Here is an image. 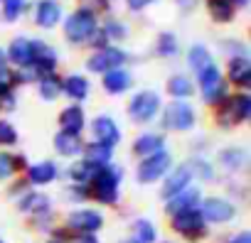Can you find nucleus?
Segmentation results:
<instances>
[{
	"mask_svg": "<svg viewBox=\"0 0 251 243\" xmlns=\"http://www.w3.org/2000/svg\"><path fill=\"white\" fill-rule=\"evenodd\" d=\"M118 184H121V172L111 165L99 167L94 177L89 179V194L101 201V204H116L118 201Z\"/></svg>",
	"mask_w": 251,
	"mask_h": 243,
	"instance_id": "1",
	"label": "nucleus"
},
{
	"mask_svg": "<svg viewBox=\"0 0 251 243\" xmlns=\"http://www.w3.org/2000/svg\"><path fill=\"white\" fill-rule=\"evenodd\" d=\"M249 115H251V98H249L246 93H234V96H226V98L219 103L217 120L226 128V126L244 123Z\"/></svg>",
	"mask_w": 251,
	"mask_h": 243,
	"instance_id": "2",
	"label": "nucleus"
},
{
	"mask_svg": "<svg viewBox=\"0 0 251 243\" xmlns=\"http://www.w3.org/2000/svg\"><path fill=\"white\" fill-rule=\"evenodd\" d=\"M96 30H99L96 15L84 13V10H76V13H72L64 20V35H67L69 42H86Z\"/></svg>",
	"mask_w": 251,
	"mask_h": 243,
	"instance_id": "3",
	"label": "nucleus"
},
{
	"mask_svg": "<svg viewBox=\"0 0 251 243\" xmlns=\"http://www.w3.org/2000/svg\"><path fill=\"white\" fill-rule=\"evenodd\" d=\"M173 228H175L177 233H182L185 238L197 241V238L204 236L207 221L202 219L200 209H187V211H177V214H173Z\"/></svg>",
	"mask_w": 251,
	"mask_h": 243,
	"instance_id": "4",
	"label": "nucleus"
},
{
	"mask_svg": "<svg viewBox=\"0 0 251 243\" xmlns=\"http://www.w3.org/2000/svg\"><path fill=\"white\" fill-rule=\"evenodd\" d=\"M160 110V96L155 91H138L131 103H128V115L138 123H148L153 120V115Z\"/></svg>",
	"mask_w": 251,
	"mask_h": 243,
	"instance_id": "5",
	"label": "nucleus"
},
{
	"mask_svg": "<svg viewBox=\"0 0 251 243\" xmlns=\"http://www.w3.org/2000/svg\"><path fill=\"white\" fill-rule=\"evenodd\" d=\"M197 79H200V88H202V98H204V103L212 106V103H219V101L226 98V84H224L222 71L217 69V64L209 66L207 71H202Z\"/></svg>",
	"mask_w": 251,
	"mask_h": 243,
	"instance_id": "6",
	"label": "nucleus"
},
{
	"mask_svg": "<svg viewBox=\"0 0 251 243\" xmlns=\"http://www.w3.org/2000/svg\"><path fill=\"white\" fill-rule=\"evenodd\" d=\"M163 123L165 128H173V131H190L195 126V110L190 103H182V101L168 103L163 113Z\"/></svg>",
	"mask_w": 251,
	"mask_h": 243,
	"instance_id": "7",
	"label": "nucleus"
},
{
	"mask_svg": "<svg viewBox=\"0 0 251 243\" xmlns=\"http://www.w3.org/2000/svg\"><path fill=\"white\" fill-rule=\"evenodd\" d=\"M168 167H170V155L165 150H160V153H155L151 157H143V162L138 165V182L141 184H151V182L160 179Z\"/></svg>",
	"mask_w": 251,
	"mask_h": 243,
	"instance_id": "8",
	"label": "nucleus"
},
{
	"mask_svg": "<svg viewBox=\"0 0 251 243\" xmlns=\"http://www.w3.org/2000/svg\"><path fill=\"white\" fill-rule=\"evenodd\" d=\"M123 62H126V52L123 49H118V47H103L94 57H89L86 66H89V71L106 74L111 69H118V64H123Z\"/></svg>",
	"mask_w": 251,
	"mask_h": 243,
	"instance_id": "9",
	"label": "nucleus"
},
{
	"mask_svg": "<svg viewBox=\"0 0 251 243\" xmlns=\"http://www.w3.org/2000/svg\"><path fill=\"white\" fill-rule=\"evenodd\" d=\"M200 214H202V219H204V221H212V223H226V221L236 214V209H234L226 199L209 197V199H204V201H202Z\"/></svg>",
	"mask_w": 251,
	"mask_h": 243,
	"instance_id": "10",
	"label": "nucleus"
},
{
	"mask_svg": "<svg viewBox=\"0 0 251 243\" xmlns=\"http://www.w3.org/2000/svg\"><path fill=\"white\" fill-rule=\"evenodd\" d=\"M91 133H94V140H96V143H101V145H106V148H111V150H113V145L121 140V131H118V126H116V120L108 118V115L94 118Z\"/></svg>",
	"mask_w": 251,
	"mask_h": 243,
	"instance_id": "11",
	"label": "nucleus"
},
{
	"mask_svg": "<svg viewBox=\"0 0 251 243\" xmlns=\"http://www.w3.org/2000/svg\"><path fill=\"white\" fill-rule=\"evenodd\" d=\"M103 223V216L94 209H79V211H72L69 219H67V226L72 231H79V233H94L99 231Z\"/></svg>",
	"mask_w": 251,
	"mask_h": 243,
	"instance_id": "12",
	"label": "nucleus"
},
{
	"mask_svg": "<svg viewBox=\"0 0 251 243\" xmlns=\"http://www.w3.org/2000/svg\"><path fill=\"white\" fill-rule=\"evenodd\" d=\"M30 69H32L40 79L54 74V69H57V54H54L45 42H40V40H35V59H32Z\"/></svg>",
	"mask_w": 251,
	"mask_h": 243,
	"instance_id": "13",
	"label": "nucleus"
},
{
	"mask_svg": "<svg viewBox=\"0 0 251 243\" xmlns=\"http://www.w3.org/2000/svg\"><path fill=\"white\" fill-rule=\"evenodd\" d=\"M8 57H10L13 64L20 66V69L30 66L32 59H35V42H32V40H25V37L13 40V42H10V49H8Z\"/></svg>",
	"mask_w": 251,
	"mask_h": 243,
	"instance_id": "14",
	"label": "nucleus"
},
{
	"mask_svg": "<svg viewBox=\"0 0 251 243\" xmlns=\"http://www.w3.org/2000/svg\"><path fill=\"white\" fill-rule=\"evenodd\" d=\"M192 170H190V165H180V167H175L170 175H168V182L163 184V194L170 199V197H175V194H180L182 189H187V184L192 182Z\"/></svg>",
	"mask_w": 251,
	"mask_h": 243,
	"instance_id": "15",
	"label": "nucleus"
},
{
	"mask_svg": "<svg viewBox=\"0 0 251 243\" xmlns=\"http://www.w3.org/2000/svg\"><path fill=\"white\" fill-rule=\"evenodd\" d=\"M229 79H231V84H236L241 88L251 86V62H249V57L229 59Z\"/></svg>",
	"mask_w": 251,
	"mask_h": 243,
	"instance_id": "16",
	"label": "nucleus"
},
{
	"mask_svg": "<svg viewBox=\"0 0 251 243\" xmlns=\"http://www.w3.org/2000/svg\"><path fill=\"white\" fill-rule=\"evenodd\" d=\"M197 201H200V189L197 187H187L182 189L180 194L170 197L168 201V214H177V211H187V209H197Z\"/></svg>",
	"mask_w": 251,
	"mask_h": 243,
	"instance_id": "17",
	"label": "nucleus"
},
{
	"mask_svg": "<svg viewBox=\"0 0 251 243\" xmlns=\"http://www.w3.org/2000/svg\"><path fill=\"white\" fill-rule=\"evenodd\" d=\"M59 126H62V133H69V135H79L81 128H84V110L79 106H69L59 113Z\"/></svg>",
	"mask_w": 251,
	"mask_h": 243,
	"instance_id": "18",
	"label": "nucleus"
},
{
	"mask_svg": "<svg viewBox=\"0 0 251 243\" xmlns=\"http://www.w3.org/2000/svg\"><path fill=\"white\" fill-rule=\"evenodd\" d=\"M62 18V8L57 0H40L37 10H35V20L40 27H52L57 25V20Z\"/></svg>",
	"mask_w": 251,
	"mask_h": 243,
	"instance_id": "19",
	"label": "nucleus"
},
{
	"mask_svg": "<svg viewBox=\"0 0 251 243\" xmlns=\"http://www.w3.org/2000/svg\"><path fill=\"white\" fill-rule=\"evenodd\" d=\"M131 86V76H128V71H123V69H111V71H106L103 74V88L108 91V93H123L126 88Z\"/></svg>",
	"mask_w": 251,
	"mask_h": 243,
	"instance_id": "20",
	"label": "nucleus"
},
{
	"mask_svg": "<svg viewBox=\"0 0 251 243\" xmlns=\"http://www.w3.org/2000/svg\"><path fill=\"white\" fill-rule=\"evenodd\" d=\"M62 93H67L72 101H84L89 93V81L79 74H72L62 81Z\"/></svg>",
	"mask_w": 251,
	"mask_h": 243,
	"instance_id": "21",
	"label": "nucleus"
},
{
	"mask_svg": "<svg viewBox=\"0 0 251 243\" xmlns=\"http://www.w3.org/2000/svg\"><path fill=\"white\" fill-rule=\"evenodd\" d=\"M160 150H163V135H158V133H146L133 143V153L141 157H151Z\"/></svg>",
	"mask_w": 251,
	"mask_h": 243,
	"instance_id": "22",
	"label": "nucleus"
},
{
	"mask_svg": "<svg viewBox=\"0 0 251 243\" xmlns=\"http://www.w3.org/2000/svg\"><path fill=\"white\" fill-rule=\"evenodd\" d=\"M187 59H190V66L195 69V74H197V76H200L202 71H207L209 66H214L212 54H209V52H207V47H202V44H195V47L190 49Z\"/></svg>",
	"mask_w": 251,
	"mask_h": 243,
	"instance_id": "23",
	"label": "nucleus"
},
{
	"mask_svg": "<svg viewBox=\"0 0 251 243\" xmlns=\"http://www.w3.org/2000/svg\"><path fill=\"white\" fill-rule=\"evenodd\" d=\"M27 175H30V182L32 184H50L57 177V167H54V162L45 160V162H37L35 167H30Z\"/></svg>",
	"mask_w": 251,
	"mask_h": 243,
	"instance_id": "24",
	"label": "nucleus"
},
{
	"mask_svg": "<svg viewBox=\"0 0 251 243\" xmlns=\"http://www.w3.org/2000/svg\"><path fill=\"white\" fill-rule=\"evenodd\" d=\"M204 3H207L209 15L217 22H229L234 18V3L231 0H204Z\"/></svg>",
	"mask_w": 251,
	"mask_h": 243,
	"instance_id": "25",
	"label": "nucleus"
},
{
	"mask_svg": "<svg viewBox=\"0 0 251 243\" xmlns=\"http://www.w3.org/2000/svg\"><path fill=\"white\" fill-rule=\"evenodd\" d=\"M54 148H57V153H59V155H67V157H72V155L81 153V140H79V135L57 133V135H54Z\"/></svg>",
	"mask_w": 251,
	"mask_h": 243,
	"instance_id": "26",
	"label": "nucleus"
},
{
	"mask_svg": "<svg viewBox=\"0 0 251 243\" xmlns=\"http://www.w3.org/2000/svg\"><path fill=\"white\" fill-rule=\"evenodd\" d=\"M84 155H86V162H91L94 167H106L111 160V148H106L101 143H89L84 148Z\"/></svg>",
	"mask_w": 251,
	"mask_h": 243,
	"instance_id": "27",
	"label": "nucleus"
},
{
	"mask_svg": "<svg viewBox=\"0 0 251 243\" xmlns=\"http://www.w3.org/2000/svg\"><path fill=\"white\" fill-rule=\"evenodd\" d=\"M246 160H249V155H246V150H241V148H226V150L219 153V162H222L226 170H241V167L246 165Z\"/></svg>",
	"mask_w": 251,
	"mask_h": 243,
	"instance_id": "28",
	"label": "nucleus"
},
{
	"mask_svg": "<svg viewBox=\"0 0 251 243\" xmlns=\"http://www.w3.org/2000/svg\"><path fill=\"white\" fill-rule=\"evenodd\" d=\"M59 93H62V79L59 76L50 74V76H42L40 79V96L45 101H54Z\"/></svg>",
	"mask_w": 251,
	"mask_h": 243,
	"instance_id": "29",
	"label": "nucleus"
},
{
	"mask_svg": "<svg viewBox=\"0 0 251 243\" xmlns=\"http://www.w3.org/2000/svg\"><path fill=\"white\" fill-rule=\"evenodd\" d=\"M96 170H99V167H94L91 162L81 160V162H74V165L69 167V177L74 179V184H89V179L94 177Z\"/></svg>",
	"mask_w": 251,
	"mask_h": 243,
	"instance_id": "30",
	"label": "nucleus"
},
{
	"mask_svg": "<svg viewBox=\"0 0 251 243\" xmlns=\"http://www.w3.org/2000/svg\"><path fill=\"white\" fill-rule=\"evenodd\" d=\"M168 91H170V96L185 98V96H192L195 86H192V81H190L187 76H173V79L168 81Z\"/></svg>",
	"mask_w": 251,
	"mask_h": 243,
	"instance_id": "31",
	"label": "nucleus"
},
{
	"mask_svg": "<svg viewBox=\"0 0 251 243\" xmlns=\"http://www.w3.org/2000/svg\"><path fill=\"white\" fill-rule=\"evenodd\" d=\"M155 52H158L160 57H173V54H177V40H175V35H173V32H163V35L158 37Z\"/></svg>",
	"mask_w": 251,
	"mask_h": 243,
	"instance_id": "32",
	"label": "nucleus"
},
{
	"mask_svg": "<svg viewBox=\"0 0 251 243\" xmlns=\"http://www.w3.org/2000/svg\"><path fill=\"white\" fill-rule=\"evenodd\" d=\"M155 226L146 219H138L136 221V243H153L155 241Z\"/></svg>",
	"mask_w": 251,
	"mask_h": 243,
	"instance_id": "33",
	"label": "nucleus"
},
{
	"mask_svg": "<svg viewBox=\"0 0 251 243\" xmlns=\"http://www.w3.org/2000/svg\"><path fill=\"white\" fill-rule=\"evenodd\" d=\"M18 143V131L8 123V120L0 118V148H10Z\"/></svg>",
	"mask_w": 251,
	"mask_h": 243,
	"instance_id": "34",
	"label": "nucleus"
},
{
	"mask_svg": "<svg viewBox=\"0 0 251 243\" xmlns=\"http://www.w3.org/2000/svg\"><path fill=\"white\" fill-rule=\"evenodd\" d=\"M23 8H25V0H3V18L13 22L20 18Z\"/></svg>",
	"mask_w": 251,
	"mask_h": 243,
	"instance_id": "35",
	"label": "nucleus"
},
{
	"mask_svg": "<svg viewBox=\"0 0 251 243\" xmlns=\"http://www.w3.org/2000/svg\"><path fill=\"white\" fill-rule=\"evenodd\" d=\"M79 5H81L84 13L96 15V13H106L108 10V0H79Z\"/></svg>",
	"mask_w": 251,
	"mask_h": 243,
	"instance_id": "36",
	"label": "nucleus"
},
{
	"mask_svg": "<svg viewBox=\"0 0 251 243\" xmlns=\"http://www.w3.org/2000/svg\"><path fill=\"white\" fill-rule=\"evenodd\" d=\"M15 157L8 155V153H0V179H8L13 172H15Z\"/></svg>",
	"mask_w": 251,
	"mask_h": 243,
	"instance_id": "37",
	"label": "nucleus"
},
{
	"mask_svg": "<svg viewBox=\"0 0 251 243\" xmlns=\"http://www.w3.org/2000/svg\"><path fill=\"white\" fill-rule=\"evenodd\" d=\"M13 84H18V74L13 76V74H10L8 69H3V71H0V98L10 93Z\"/></svg>",
	"mask_w": 251,
	"mask_h": 243,
	"instance_id": "38",
	"label": "nucleus"
},
{
	"mask_svg": "<svg viewBox=\"0 0 251 243\" xmlns=\"http://www.w3.org/2000/svg\"><path fill=\"white\" fill-rule=\"evenodd\" d=\"M101 32L106 35V40H111V37H113V40H123V37H126V27H123L121 22H106Z\"/></svg>",
	"mask_w": 251,
	"mask_h": 243,
	"instance_id": "39",
	"label": "nucleus"
},
{
	"mask_svg": "<svg viewBox=\"0 0 251 243\" xmlns=\"http://www.w3.org/2000/svg\"><path fill=\"white\" fill-rule=\"evenodd\" d=\"M190 170H192V172L197 170V172H200V175H202L204 179H212V177H214V172H212V167H209V165H207L204 160H192V165H190Z\"/></svg>",
	"mask_w": 251,
	"mask_h": 243,
	"instance_id": "40",
	"label": "nucleus"
},
{
	"mask_svg": "<svg viewBox=\"0 0 251 243\" xmlns=\"http://www.w3.org/2000/svg\"><path fill=\"white\" fill-rule=\"evenodd\" d=\"M239 44H241V42H226V47H224V49L231 54V59H234V57H246V49H244V47H239Z\"/></svg>",
	"mask_w": 251,
	"mask_h": 243,
	"instance_id": "41",
	"label": "nucleus"
},
{
	"mask_svg": "<svg viewBox=\"0 0 251 243\" xmlns=\"http://www.w3.org/2000/svg\"><path fill=\"white\" fill-rule=\"evenodd\" d=\"M148 3H153V0H128V5H131V10H143Z\"/></svg>",
	"mask_w": 251,
	"mask_h": 243,
	"instance_id": "42",
	"label": "nucleus"
},
{
	"mask_svg": "<svg viewBox=\"0 0 251 243\" xmlns=\"http://www.w3.org/2000/svg\"><path fill=\"white\" fill-rule=\"evenodd\" d=\"M177 5H180L182 13H190V10L195 8V0H177Z\"/></svg>",
	"mask_w": 251,
	"mask_h": 243,
	"instance_id": "43",
	"label": "nucleus"
},
{
	"mask_svg": "<svg viewBox=\"0 0 251 243\" xmlns=\"http://www.w3.org/2000/svg\"><path fill=\"white\" fill-rule=\"evenodd\" d=\"M74 243H99V241H96L91 233H81L79 238H74Z\"/></svg>",
	"mask_w": 251,
	"mask_h": 243,
	"instance_id": "44",
	"label": "nucleus"
},
{
	"mask_svg": "<svg viewBox=\"0 0 251 243\" xmlns=\"http://www.w3.org/2000/svg\"><path fill=\"white\" fill-rule=\"evenodd\" d=\"M231 243H251V233H239Z\"/></svg>",
	"mask_w": 251,
	"mask_h": 243,
	"instance_id": "45",
	"label": "nucleus"
},
{
	"mask_svg": "<svg viewBox=\"0 0 251 243\" xmlns=\"http://www.w3.org/2000/svg\"><path fill=\"white\" fill-rule=\"evenodd\" d=\"M3 69H5V52L0 49V71H3Z\"/></svg>",
	"mask_w": 251,
	"mask_h": 243,
	"instance_id": "46",
	"label": "nucleus"
},
{
	"mask_svg": "<svg viewBox=\"0 0 251 243\" xmlns=\"http://www.w3.org/2000/svg\"><path fill=\"white\" fill-rule=\"evenodd\" d=\"M231 3H234V5H241V8H244V5L249 3V0H231Z\"/></svg>",
	"mask_w": 251,
	"mask_h": 243,
	"instance_id": "47",
	"label": "nucleus"
},
{
	"mask_svg": "<svg viewBox=\"0 0 251 243\" xmlns=\"http://www.w3.org/2000/svg\"><path fill=\"white\" fill-rule=\"evenodd\" d=\"M50 243H62V241H50Z\"/></svg>",
	"mask_w": 251,
	"mask_h": 243,
	"instance_id": "48",
	"label": "nucleus"
},
{
	"mask_svg": "<svg viewBox=\"0 0 251 243\" xmlns=\"http://www.w3.org/2000/svg\"><path fill=\"white\" fill-rule=\"evenodd\" d=\"M0 243H3V241H0Z\"/></svg>",
	"mask_w": 251,
	"mask_h": 243,
	"instance_id": "49",
	"label": "nucleus"
},
{
	"mask_svg": "<svg viewBox=\"0 0 251 243\" xmlns=\"http://www.w3.org/2000/svg\"><path fill=\"white\" fill-rule=\"evenodd\" d=\"M131 243H133V241H131Z\"/></svg>",
	"mask_w": 251,
	"mask_h": 243,
	"instance_id": "50",
	"label": "nucleus"
}]
</instances>
